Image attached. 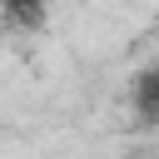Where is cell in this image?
<instances>
[{"instance_id":"7a4b0ae2","label":"cell","mask_w":159,"mask_h":159,"mask_svg":"<svg viewBox=\"0 0 159 159\" xmlns=\"http://www.w3.org/2000/svg\"><path fill=\"white\" fill-rule=\"evenodd\" d=\"M0 15L15 30H40L45 25V0H0Z\"/></svg>"},{"instance_id":"6da1fadb","label":"cell","mask_w":159,"mask_h":159,"mask_svg":"<svg viewBox=\"0 0 159 159\" xmlns=\"http://www.w3.org/2000/svg\"><path fill=\"white\" fill-rule=\"evenodd\" d=\"M134 114L149 119V124H159V65L134 80Z\"/></svg>"}]
</instances>
